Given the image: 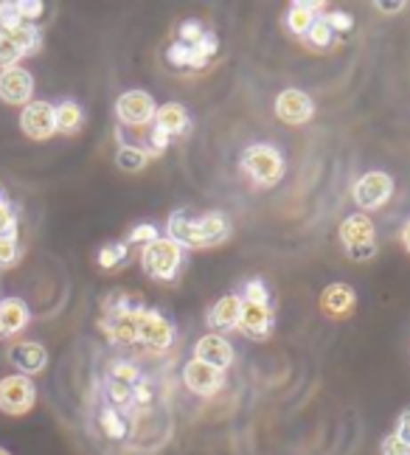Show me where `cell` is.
<instances>
[{"instance_id": "1", "label": "cell", "mask_w": 410, "mask_h": 455, "mask_svg": "<svg viewBox=\"0 0 410 455\" xmlns=\"http://www.w3.org/2000/svg\"><path fill=\"white\" fill-rule=\"evenodd\" d=\"M242 169L259 186H276L284 178V157L270 144H253L242 155Z\"/></svg>"}, {"instance_id": "45", "label": "cell", "mask_w": 410, "mask_h": 455, "mask_svg": "<svg viewBox=\"0 0 410 455\" xmlns=\"http://www.w3.org/2000/svg\"><path fill=\"white\" fill-rule=\"evenodd\" d=\"M402 244L410 251V220L405 222V228H402Z\"/></svg>"}, {"instance_id": "15", "label": "cell", "mask_w": 410, "mask_h": 455, "mask_svg": "<svg viewBox=\"0 0 410 455\" xmlns=\"http://www.w3.org/2000/svg\"><path fill=\"white\" fill-rule=\"evenodd\" d=\"M194 360L208 363L213 369L225 371L228 365L234 363V348H230V343L222 335H205L194 346Z\"/></svg>"}, {"instance_id": "21", "label": "cell", "mask_w": 410, "mask_h": 455, "mask_svg": "<svg viewBox=\"0 0 410 455\" xmlns=\"http://www.w3.org/2000/svg\"><path fill=\"white\" fill-rule=\"evenodd\" d=\"M200 239H203V248H217V244H222L228 236H230V222L222 212H211L205 214L200 222Z\"/></svg>"}, {"instance_id": "3", "label": "cell", "mask_w": 410, "mask_h": 455, "mask_svg": "<svg viewBox=\"0 0 410 455\" xmlns=\"http://www.w3.org/2000/svg\"><path fill=\"white\" fill-rule=\"evenodd\" d=\"M37 402V388L23 374H12L0 379V411L6 416H23Z\"/></svg>"}, {"instance_id": "10", "label": "cell", "mask_w": 410, "mask_h": 455, "mask_svg": "<svg viewBox=\"0 0 410 455\" xmlns=\"http://www.w3.org/2000/svg\"><path fill=\"white\" fill-rule=\"evenodd\" d=\"M174 340L172 323L157 315L155 309H138V343H147L152 348H166Z\"/></svg>"}, {"instance_id": "23", "label": "cell", "mask_w": 410, "mask_h": 455, "mask_svg": "<svg viewBox=\"0 0 410 455\" xmlns=\"http://www.w3.org/2000/svg\"><path fill=\"white\" fill-rule=\"evenodd\" d=\"M82 121H84V116H82V108L76 101H62L53 108V124H57V132H62V135L79 132Z\"/></svg>"}, {"instance_id": "2", "label": "cell", "mask_w": 410, "mask_h": 455, "mask_svg": "<svg viewBox=\"0 0 410 455\" xmlns=\"http://www.w3.org/2000/svg\"><path fill=\"white\" fill-rule=\"evenodd\" d=\"M183 265V248H177L172 239H157L147 244L141 253V267L147 275L157 278V282H172Z\"/></svg>"}, {"instance_id": "43", "label": "cell", "mask_w": 410, "mask_h": 455, "mask_svg": "<svg viewBox=\"0 0 410 455\" xmlns=\"http://www.w3.org/2000/svg\"><path fill=\"white\" fill-rule=\"evenodd\" d=\"M397 435L399 439L410 447V408H405L402 413H399V422H397Z\"/></svg>"}, {"instance_id": "26", "label": "cell", "mask_w": 410, "mask_h": 455, "mask_svg": "<svg viewBox=\"0 0 410 455\" xmlns=\"http://www.w3.org/2000/svg\"><path fill=\"white\" fill-rule=\"evenodd\" d=\"M149 164V155L141 149V147H133V144H121L118 155H116V166L121 172H130V174H138L144 172V166Z\"/></svg>"}, {"instance_id": "4", "label": "cell", "mask_w": 410, "mask_h": 455, "mask_svg": "<svg viewBox=\"0 0 410 455\" xmlns=\"http://www.w3.org/2000/svg\"><path fill=\"white\" fill-rule=\"evenodd\" d=\"M351 195H354V203L366 208V212H377V208H382L390 200V195H394V178L385 172H368L354 183Z\"/></svg>"}, {"instance_id": "29", "label": "cell", "mask_w": 410, "mask_h": 455, "mask_svg": "<svg viewBox=\"0 0 410 455\" xmlns=\"http://www.w3.org/2000/svg\"><path fill=\"white\" fill-rule=\"evenodd\" d=\"M20 60H23L20 48L14 45V40L9 37L6 31H0V68L9 71V68H17V62H20Z\"/></svg>"}, {"instance_id": "18", "label": "cell", "mask_w": 410, "mask_h": 455, "mask_svg": "<svg viewBox=\"0 0 410 455\" xmlns=\"http://www.w3.org/2000/svg\"><path fill=\"white\" fill-rule=\"evenodd\" d=\"M169 239L177 248H189V251H203V239H200V228L194 220L186 214H174L169 220Z\"/></svg>"}, {"instance_id": "13", "label": "cell", "mask_w": 410, "mask_h": 455, "mask_svg": "<svg viewBox=\"0 0 410 455\" xmlns=\"http://www.w3.org/2000/svg\"><path fill=\"white\" fill-rule=\"evenodd\" d=\"M9 363L23 377L26 374H40L45 365H48V352H45V346H40V343L23 340V343H14L9 348Z\"/></svg>"}, {"instance_id": "20", "label": "cell", "mask_w": 410, "mask_h": 455, "mask_svg": "<svg viewBox=\"0 0 410 455\" xmlns=\"http://www.w3.org/2000/svg\"><path fill=\"white\" fill-rule=\"evenodd\" d=\"M239 312H242V295H222L213 304L208 321L217 329H239Z\"/></svg>"}, {"instance_id": "30", "label": "cell", "mask_w": 410, "mask_h": 455, "mask_svg": "<svg viewBox=\"0 0 410 455\" xmlns=\"http://www.w3.org/2000/svg\"><path fill=\"white\" fill-rule=\"evenodd\" d=\"M307 37H310V43H312L315 48H329L332 40H334V34H332V28L326 26L324 17H318V20L312 23V28L307 31Z\"/></svg>"}, {"instance_id": "28", "label": "cell", "mask_w": 410, "mask_h": 455, "mask_svg": "<svg viewBox=\"0 0 410 455\" xmlns=\"http://www.w3.org/2000/svg\"><path fill=\"white\" fill-rule=\"evenodd\" d=\"M99 425L107 435H110V439H124V433H127V425H124V419L118 416L116 408H104Z\"/></svg>"}, {"instance_id": "31", "label": "cell", "mask_w": 410, "mask_h": 455, "mask_svg": "<svg viewBox=\"0 0 410 455\" xmlns=\"http://www.w3.org/2000/svg\"><path fill=\"white\" fill-rule=\"evenodd\" d=\"M160 239V234H157V228L155 225H149V222H144V225H135L133 231H130V236H127V242L130 244H152V242H157Z\"/></svg>"}, {"instance_id": "25", "label": "cell", "mask_w": 410, "mask_h": 455, "mask_svg": "<svg viewBox=\"0 0 410 455\" xmlns=\"http://www.w3.org/2000/svg\"><path fill=\"white\" fill-rule=\"evenodd\" d=\"M6 34L14 40V45L20 48V54H23V57L37 54L40 45H43V34L37 31V26H34V23H20V26H14V28L6 31Z\"/></svg>"}, {"instance_id": "6", "label": "cell", "mask_w": 410, "mask_h": 455, "mask_svg": "<svg viewBox=\"0 0 410 455\" xmlns=\"http://www.w3.org/2000/svg\"><path fill=\"white\" fill-rule=\"evenodd\" d=\"M217 37L213 34H203V40H197L194 45H183V43H174L169 48V62L177 68H205L211 62V57L217 54Z\"/></svg>"}, {"instance_id": "38", "label": "cell", "mask_w": 410, "mask_h": 455, "mask_svg": "<svg viewBox=\"0 0 410 455\" xmlns=\"http://www.w3.org/2000/svg\"><path fill=\"white\" fill-rule=\"evenodd\" d=\"M17 12H20V17L26 23H34V20H40V17H43L45 6L40 4V0H20V4H17Z\"/></svg>"}, {"instance_id": "12", "label": "cell", "mask_w": 410, "mask_h": 455, "mask_svg": "<svg viewBox=\"0 0 410 455\" xmlns=\"http://www.w3.org/2000/svg\"><path fill=\"white\" fill-rule=\"evenodd\" d=\"M183 379L189 385V391L200 394V396H213L225 385V374L220 369H213V365H208V363H200V360L186 363Z\"/></svg>"}, {"instance_id": "9", "label": "cell", "mask_w": 410, "mask_h": 455, "mask_svg": "<svg viewBox=\"0 0 410 455\" xmlns=\"http://www.w3.org/2000/svg\"><path fill=\"white\" fill-rule=\"evenodd\" d=\"M20 130L31 138V141H48L57 132L53 124V108L48 101H31L20 113Z\"/></svg>"}, {"instance_id": "33", "label": "cell", "mask_w": 410, "mask_h": 455, "mask_svg": "<svg viewBox=\"0 0 410 455\" xmlns=\"http://www.w3.org/2000/svg\"><path fill=\"white\" fill-rule=\"evenodd\" d=\"M110 379L121 382V385H130V388H133V385L138 382V369L133 363H116L110 369Z\"/></svg>"}, {"instance_id": "16", "label": "cell", "mask_w": 410, "mask_h": 455, "mask_svg": "<svg viewBox=\"0 0 410 455\" xmlns=\"http://www.w3.org/2000/svg\"><path fill=\"white\" fill-rule=\"evenodd\" d=\"M354 307H358V292L349 284H329L324 295H320V309L332 315V318H346V315L354 312Z\"/></svg>"}, {"instance_id": "22", "label": "cell", "mask_w": 410, "mask_h": 455, "mask_svg": "<svg viewBox=\"0 0 410 455\" xmlns=\"http://www.w3.org/2000/svg\"><path fill=\"white\" fill-rule=\"evenodd\" d=\"M341 239L346 248L351 244H363V242H374V222L366 214H354L341 225Z\"/></svg>"}, {"instance_id": "36", "label": "cell", "mask_w": 410, "mask_h": 455, "mask_svg": "<svg viewBox=\"0 0 410 455\" xmlns=\"http://www.w3.org/2000/svg\"><path fill=\"white\" fill-rule=\"evenodd\" d=\"M324 20H326V26L332 28V34H346V31H351V26H354V17L346 14V12H332V14L324 17Z\"/></svg>"}, {"instance_id": "46", "label": "cell", "mask_w": 410, "mask_h": 455, "mask_svg": "<svg viewBox=\"0 0 410 455\" xmlns=\"http://www.w3.org/2000/svg\"><path fill=\"white\" fill-rule=\"evenodd\" d=\"M0 455H12L9 450H4V447H0Z\"/></svg>"}, {"instance_id": "8", "label": "cell", "mask_w": 410, "mask_h": 455, "mask_svg": "<svg viewBox=\"0 0 410 455\" xmlns=\"http://www.w3.org/2000/svg\"><path fill=\"white\" fill-rule=\"evenodd\" d=\"M31 93H34V76L26 71V68H9V71H0V101L4 104H14V108H26L31 104Z\"/></svg>"}, {"instance_id": "11", "label": "cell", "mask_w": 410, "mask_h": 455, "mask_svg": "<svg viewBox=\"0 0 410 455\" xmlns=\"http://www.w3.org/2000/svg\"><path fill=\"white\" fill-rule=\"evenodd\" d=\"M239 331L251 340H267L273 331V309L270 304H251L242 301L239 312Z\"/></svg>"}, {"instance_id": "39", "label": "cell", "mask_w": 410, "mask_h": 455, "mask_svg": "<svg viewBox=\"0 0 410 455\" xmlns=\"http://www.w3.org/2000/svg\"><path fill=\"white\" fill-rule=\"evenodd\" d=\"M203 34H205V28H203L197 20H186V23L181 26V40H177V43H183V45H194L197 40H203Z\"/></svg>"}, {"instance_id": "37", "label": "cell", "mask_w": 410, "mask_h": 455, "mask_svg": "<svg viewBox=\"0 0 410 455\" xmlns=\"http://www.w3.org/2000/svg\"><path fill=\"white\" fill-rule=\"evenodd\" d=\"M346 256H349L351 261H371L374 256H377V242L351 244V248H346Z\"/></svg>"}, {"instance_id": "40", "label": "cell", "mask_w": 410, "mask_h": 455, "mask_svg": "<svg viewBox=\"0 0 410 455\" xmlns=\"http://www.w3.org/2000/svg\"><path fill=\"white\" fill-rule=\"evenodd\" d=\"M17 261V239L0 236V267H12Z\"/></svg>"}, {"instance_id": "17", "label": "cell", "mask_w": 410, "mask_h": 455, "mask_svg": "<svg viewBox=\"0 0 410 455\" xmlns=\"http://www.w3.org/2000/svg\"><path fill=\"white\" fill-rule=\"evenodd\" d=\"M31 318L28 304L23 299H4L0 301V338H12L23 331Z\"/></svg>"}, {"instance_id": "24", "label": "cell", "mask_w": 410, "mask_h": 455, "mask_svg": "<svg viewBox=\"0 0 410 455\" xmlns=\"http://www.w3.org/2000/svg\"><path fill=\"white\" fill-rule=\"evenodd\" d=\"M324 6L320 4H295L290 12H287V28L293 31V34H298V37H307V31L312 28V23L318 20L315 17V12H320Z\"/></svg>"}, {"instance_id": "14", "label": "cell", "mask_w": 410, "mask_h": 455, "mask_svg": "<svg viewBox=\"0 0 410 455\" xmlns=\"http://www.w3.org/2000/svg\"><path fill=\"white\" fill-rule=\"evenodd\" d=\"M101 329L113 343H138V309H113V315L101 323Z\"/></svg>"}, {"instance_id": "42", "label": "cell", "mask_w": 410, "mask_h": 455, "mask_svg": "<svg viewBox=\"0 0 410 455\" xmlns=\"http://www.w3.org/2000/svg\"><path fill=\"white\" fill-rule=\"evenodd\" d=\"M133 396V388L130 385H121V382H113L110 379V399L116 402V405H127Z\"/></svg>"}, {"instance_id": "32", "label": "cell", "mask_w": 410, "mask_h": 455, "mask_svg": "<svg viewBox=\"0 0 410 455\" xmlns=\"http://www.w3.org/2000/svg\"><path fill=\"white\" fill-rule=\"evenodd\" d=\"M0 236L17 239V217H14L12 205H9L6 200L0 203Z\"/></svg>"}, {"instance_id": "41", "label": "cell", "mask_w": 410, "mask_h": 455, "mask_svg": "<svg viewBox=\"0 0 410 455\" xmlns=\"http://www.w3.org/2000/svg\"><path fill=\"white\" fill-rule=\"evenodd\" d=\"M382 455H410V447L399 439L397 433H390L382 439Z\"/></svg>"}, {"instance_id": "34", "label": "cell", "mask_w": 410, "mask_h": 455, "mask_svg": "<svg viewBox=\"0 0 410 455\" xmlns=\"http://www.w3.org/2000/svg\"><path fill=\"white\" fill-rule=\"evenodd\" d=\"M20 23H26L23 17H20V12H17V4H0V31H12L14 26H20Z\"/></svg>"}, {"instance_id": "5", "label": "cell", "mask_w": 410, "mask_h": 455, "mask_svg": "<svg viewBox=\"0 0 410 455\" xmlns=\"http://www.w3.org/2000/svg\"><path fill=\"white\" fill-rule=\"evenodd\" d=\"M155 113H157V104L144 91H127L116 101V116L121 124H127V127H147L149 121H155Z\"/></svg>"}, {"instance_id": "47", "label": "cell", "mask_w": 410, "mask_h": 455, "mask_svg": "<svg viewBox=\"0 0 410 455\" xmlns=\"http://www.w3.org/2000/svg\"><path fill=\"white\" fill-rule=\"evenodd\" d=\"M0 203H4V197H0Z\"/></svg>"}, {"instance_id": "44", "label": "cell", "mask_w": 410, "mask_h": 455, "mask_svg": "<svg viewBox=\"0 0 410 455\" xmlns=\"http://www.w3.org/2000/svg\"><path fill=\"white\" fill-rule=\"evenodd\" d=\"M377 9L385 12V14H397V12L405 9V4H402V0H377Z\"/></svg>"}, {"instance_id": "35", "label": "cell", "mask_w": 410, "mask_h": 455, "mask_svg": "<svg viewBox=\"0 0 410 455\" xmlns=\"http://www.w3.org/2000/svg\"><path fill=\"white\" fill-rule=\"evenodd\" d=\"M242 301H251V304H270V292H267V287L259 282V278H253V282H247L245 287V299Z\"/></svg>"}, {"instance_id": "7", "label": "cell", "mask_w": 410, "mask_h": 455, "mask_svg": "<svg viewBox=\"0 0 410 455\" xmlns=\"http://www.w3.org/2000/svg\"><path fill=\"white\" fill-rule=\"evenodd\" d=\"M276 116L284 121V124L301 127V124H307V121L315 116V104H312V99L304 91H295V87H290V91L278 93V99H276Z\"/></svg>"}, {"instance_id": "19", "label": "cell", "mask_w": 410, "mask_h": 455, "mask_svg": "<svg viewBox=\"0 0 410 455\" xmlns=\"http://www.w3.org/2000/svg\"><path fill=\"white\" fill-rule=\"evenodd\" d=\"M186 127H189V113H186L183 104H164V108H157L155 130H160L166 138L186 132Z\"/></svg>"}, {"instance_id": "27", "label": "cell", "mask_w": 410, "mask_h": 455, "mask_svg": "<svg viewBox=\"0 0 410 455\" xmlns=\"http://www.w3.org/2000/svg\"><path fill=\"white\" fill-rule=\"evenodd\" d=\"M124 259H127V244H121V242H107L104 248L99 251V267L113 270V267L121 265Z\"/></svg>"}]
</instances>
